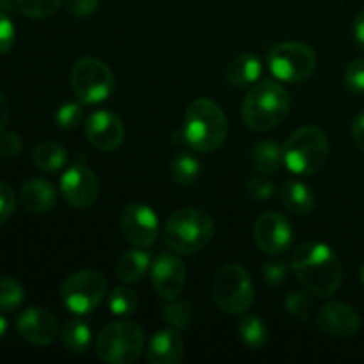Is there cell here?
<instances>
[{
	"label": "cell",
	"instance_id": "obj_30",
	"mask_svg": "<svg viewBox=\"0 0 364 364\" xmlns=\"http://www.w3.org/2000/svg\"><path fill=\"white\" fill-rule=\"evenodd\" d=\"M23 301V287L14 277H0V311H14Z\"/></svg>",
	"mask_w": 364,
	"mask_h": 364
},
{
	"label": "cell",
	"instance_id": "obj_43",
	"mask_svg": "<svg viewBox=\"0 0 364 364\" xmlns=\"http://www.w3.org/2000/svg\"><path fill=\"white\" fill-rule=\"evenodd\" d=\"M354 36L359 45L364 48V9L355 16L354 20Z\"/></svg>",
	"mask_w": 364,
	"mask_h": 364
},
{
	"label": "cell",
	"instance_id": "obj_29",
	"mask_svg": "<svg viewBox=\"0 0 364 364\" xmlns=\"http://www.w3.org/2000/svg\"><path fill=\"white\" fill-rule=\"evenodd\" d=\"M164 322L174 331H183L191 326L192 308L187 301H169V304L162 309Z\"/></svg>",
	"mask_w": 364,
	"mask_h": 364
},
{
	"label": "cell",
	"instance_id": "obj_10",
	"mask_svg": "<svg viewBox=\"0 0 364 364\" xmlns=\"http://www.w3.org/2000/svg\"><path fill=\"white\" fill-rule=\"evenodd\" d=\"M107 277L98 270H78L64 279L60 299L75 315H87L107 294Z\"/></svg>",
	"mask_w": 364,
	"mask_h": 364
},
{
	"label": "cell",
	"instance_id": "obj_37",
	"mask_svg": "<svg viewBox=\"0 0 364 364\" xmlns=\"http://www.w3.org/2000/svg\"><path fill=\"white\" fill-rule=\"evenodd\" d=\"M14 39H16V28H14L13 20L6 11H0V55L13 48Z\"/></svg>",
	"mask_w": 364,
	"mask_h": 364
},
{
	"label": "cell",
	"instance_id": "obj_2",
	"mask_svg": "<svg viewBox=\"0 0 364 364\" xmlns=\"http://www.w3.org/2000/svg\"><path fill=\"white\" fill-rule=\"evenodd\" d=\"M183 137L194 151L210 153L219 149L228 137L224 110L208 98L194 100L185 112Z\"/></svg>",
	"mask_w": 364,
	"mask_h": 364
},
{
	"label": "cell",
	"instance_id": "obj_20",
	"mask_svg": "<svg viewBox=\"0 0 364 364\" xmlns=\"http://www.w3.org/2000/svg\"><path fill=\"white\" fill-rule=\"evenodd\" d=\"M279 196L283 205L297 215H306L315 208V194L304 181L287 180L281 187Z\"/></svg>",
	"mask_w": 364,
	"mask_h": 364
},
{
	"label": "cell",
	"instance_id": "obj_35",
	"mask_svg": "<svg viewBox=\"0 0 364 364\" xmlns=\"http://www.w3.org/2000/svg\"><path fill=\"white\" fill-rule=\"evenodd\" d=\"M245 194L249 196L255 201H267V199L272 198L274 194V185L272 181L267 180L265 176L252 178L245 185Z\"/></svg>",
	"mask_w": 364,
	"mask_h": 364
},
{
	"label": "cell",
	"instance_id": "obj_12",
	"mask_svg": "<svg viewBox=\"0 0 364 364\" xmlns=\"http://www.w3.org/2000/svg\"><path fill=\"white\" fill-rule=\"evenodd\" d=\"M60 194L73 208H89L98 201L100 181L84 164H75L64 171L60 178Z\"/></svg>",
	"mask_w": 364,
	"mask_h": 364
},
{
	"label": "cell",
	"instance_id": "obj_40",
	"mask_svg": "<svg viewBox=\"0 0 364 364\" xmlns=\"http://www.w3.org/2000/svg\"><path fill=\"white\" fill-rule=\"evenodd\" d=\"M66 6L71 14L78 18H87L96 13L100 0H66Z\"/></svg>",
	"mask_w": 364,
	"mask_h": 364
},
{
	"label": "cell",
	"instance_id": "obj_25",
	"mask_svg": "<svg viewBox=\"0 0 364 364\" xmlns=\"http://www.w3.org/2000/svg\"><path fill=\"white\" fill-rule=\"evenodd\" d=\"M32 162L38 169L46 171V173H55L66 166L68 153L57 142L46 141L36 146V149L32 151Z\"/></svg>",
	"mask_w": 364,
	"mask_h": 364
},
{
	"label": "cell",
	"instance_id": "obj_8",
	"mask_svg": "<svg viewBox=\"0 0 364 364\" xmlns=\"http://www.w3.org/2000/svg\"><path fill=\"white\" fill-rule=\"evenodd\" d=\"M71 87L78 102L95 105L110 96L114 89V73L103 60L96 57H84L71 68Z\"/></svg>",
	"mask_w": 364,
	"mask_h": 364
},
{
	"label": "cell",
	"instance_id": "obj_33",
	"mask_svg": "<svg viewBox=\"0 0 364 364\" xmlns=\"http://www.w3.org/2000/svg\"><path fill=\"white\" fill-rule=\"evenodd\" d=\"M287 309L291 316L308 322L313 316V299L309 291H291L287 297Z\"/></svg>",
	"mask_w": 364,
	"mask_h": 364
},
{
	"label": "cell",
	"instance_id": "obj_39",
	"mask_svg": "<svg viewBox=\"0 0 364 364\" xmlns=\"http://www.w3.org/2000/svg\"><path fill=\"white\" fill-rule=\"evenodd\" d=\"M16 208V196L7 183L0 181V226L11 219Z\"/></svg>",
	"mask_w": 364,
	"mask_h": 364
},
{
	"label": "cell",
	"instance_id": "obj_32",
	"mask_svg": "<svg viewBox=\"0 0 364 364\" xmlns=\"http://www.w3.org/2000/svg\"><path fill=\"white\" fill-rule=\"evenodd\" d=\"M84 121V107L82 102H66L57 109L55 123L63 130H75Z\"/></svg>",
	"mask_w": 364,
	"mask_h": 364
},
{
	"label": "cell",
	"instance_id": "obj_15",
	"mask_svg": "<svg viewBox=\"0 0 364 364\" xmlns=\"http://www.w3.org/2000/svg\"><path fill=\"white\" fill-rule=\"evenodd\" d=\"M151 283L156 294L166 301H174L180 297V294L185 288V277H187V270H185L183 262L174 255H159L155 262L151 263Z\"/></svg>",
	"mask_w": 364,
	"mask_h": 364
},
{
	"label": "cell",
	"instance_id": "obj_19",
	"mask_svg": "<svg viewBox=\"0 0 364 364\" xmlns=\"http://www.w3.org/2000/svg\"><path fill=\"white\" fill-rule=\"evenodd\" d=\"M183 359V340L174 329L156 333L149 340L148 361L151 364H178Z\"/></svg>",
	"mask_w": 364,
	"mask_h": 364
},
{
	"label": "cell",
	"instance_id": "obj_34",
	"mask_svg": "<svg viewBox=\"0 0 364 364\" xmlns=\"http://www.w3.org/2000/svg\"><path fill=\"white\" fill-rule=\"evenodd\" d=\"M262 274L267 284H270V287H279V284H283L288 279L290 267L284 262H281V259H274V262H267L263 265Z\"/></svg>",
	"mask_w": 364,
	"mask_h": 364
},
{
	"label": "cell",
	"instance_id": "obj_7",
	"mask_svg": "<svg viewBox=\"0 0 364 364\" xmlns=\"http://www.w3.org/2000/svg\"><path fill=\"white\" fill-rule=\"evenodd\" d=\"M212 295L220 311L230 315H240L247 311L255 301V288L247 270L235 263L224 265L215 274Z\"/></svg>",
	"mask_w": 364,
	"mask_h": 364
},
{
	"label": "cell",
	"instance_id": "obj_17",
	"mask_svg": "<svg viewBox=\"0 0 364 364\" xmlns=\"http://www.w3.org/2000/svg\"><path fill=\"white\" fill-rule=\"evenodd\" d=\"M318 327L333 338H352L361 327V318L352 306L329 302L318 313Z\"/></svg>",
	"mask_w": 364,
	"mask_h": 364
},
{
	"label": "cell",
	"instance_id": "obj_27",
	"mask_svg": "<svg viewBox=\"0 0 364 364\" xmlns=\"http://www.w3.org/2000/svg\"><path fill=\"white\" fill-rule=\"evenodd\" d=\"M237 331L242 341L251 348L263 347L267 343V338H269V331H267L265 322L256 315H245L244 318H240Z\"/></svg>",
	"mask_w": 364,
	"mask_h": 364
},
{
	"label": "cell",
	"instance_id": "obj_6",
	"mask_svg": "<svg viewBox=\"0 0 364 364\" xmlns=\"http://www.w3.org/2000/svg\"><path fill=\"white\" fill-rule=\"evenodd\" d=\"M144 350V331L135 322L103 327L96 340V355L107 364H132Z\"/></svg>",
	"mask_w": 364,
	"mask_h": 364
},
{
	"label": "cell",
	"instance_id": "obj_31",
	"mask_svg": "<svg viewBox=\"0 0 364 364\" xmlns=\"http://www.w3.org/2000/svg\"><path fill=\"white\" fill-rule=\"evenodd\" d=\"M14 2L21 14L34 18V20H43V18H48L57 13L63 0H14Z\"/></svg>",
	"mask_w": 364,
	"mask_h": 364
},
{
	"label": "cell",
	"instance_id": "obj_14",
	"mask_svg": "<svg viewBox=\"0 0 364 364\" xmlns=\"http://www.w3.org/2000/svg\"><path fill=\"white\" fill-rule=\"evenodd\" d=\"M20 336L36 347H48L59 336V323L53 313L45 308H27L16 320Z\"/></svg>",
	"mask_w": 364,
	"mask_h": 364
},
{
	"label": "cell",
	"instance_id": "obj_36",
	"mask_svg": "<svg viewBox=\"0 0 364 364\" xmlns=\"http://www.w3.org/2000/svg\"><path fill=\"white\" fill-rule=\"evenodd\" d=\"M345 82L354 92H364V57L352 60L345 71Z\"/></svg>",
	"mask_w": 364,
	"mask_h": 364
},
{
	"label": "cell",
	"instance_id": "obj_44",
	"mask_svg": "<svg viewBox=\"0 0 364 364\" xmlns=\"http://www.w3.org/2000/svg\"><path fill=\"white\" fill-rule=\"evenodd\" d=\"M6 333H7V320L0 315V340L6 336Z\"/></svg>",
	"mask_w": 364,
	"mask_h": 364
},
{
	"label": "cell",
	"instance_id": "obj_16",
	"mask_svg": "<svg viewBox=\"0 0 364 364\" xmlns=\"http://www.w3.org/2000/svg\"><path fill=\"white\" fill-rule=\"evenodd\" d=\"M85 135L100 151H114L124 141V124L110 110H96L85 119Z\"/></svg>",
	"mask_w": 364,
	"mask_h": 364
},
{
	"label": "cell",
	"instance_id": "obj_45",
	"mask_svg": "<svg viewBox=\"0 0 364 364\" xmlns=\"http://www.w3.org/2000/svg\"><path fill=\"white\" fill-rule=\"evenodd\" d=\"M359 274H361V281H363V284H364V263H363V267H361V272H359Z\"/></svg>",
	"mask_w": 364,
	"mask_h": 364
},
{
	"label": "cell",
	"instance_id": "obj_38",
	"mask_svg": "<svg viewBox=\"0 0 364 364\" xmlns=\"http://www.w3.org/2000/svg\"><path fill=\"white\" fill-rule=\"evenodd\" d=\"M21 149H23V142L16 132L4 130L0 134V155L6 156V159H16Z\"/></svg>",
	"mask_w": 364,
	"mask_h": 364
},
{
	"label": "cell",
	"instance_id": "obj_28",
	"mask_svg": "<svg viewBox=\"0 0 364 364\" xmlns=\"http://www.w3.org/2000/svg\"><path fill=\"white\" fill-rule=\"evenodd\" d=\"M137 295L127 287L114 288L109 294V309L116 316H130L137 311Z\"/></svg>",
	"mask_w": 364,
	"mask_h": 364
},
{
	"label": "cell",
	"instance_id": "obj_26",
	"mask_svg": "<svg viewBox=\"0 0 364 364\" xmlns=\"http://www.w3.org/2000/svg\"><path fill=\"white\" fill-rule=\"evenodd\" d=\"M199 173H201V164L191 153L181 151L174 155L173 160H171L169 174L176 185H181V187L192 185L198 180Z\"/></svg>",
	"mask_w": 364,
	"mask_h": 364
},
{
	"label": "cell",
	"instance_id": "obj_11",
	"mask_svg": "<svg viewBox=\"0 0 364 364\" xmlns=\"http://www.w3.org/2000/svg\"><path fill=\"white\" fill-rule=\"evenodd\" d=\"M121 233L134 247H151L159 238V217L148 205L132 203L121 213Z\"/></svg>",
	"mask_w": 364,
	"mask_h": 364
},
{
	"label": "cell",
	"instance_id": "obj_9",
	"mask_svg": "<svg viewBox=\"0 0 364 364\" xmlns=\"http://www.w3.org/2000/svg\"><path fill=\"white\" fill-rule=\"evenodd\" d=\"M267 63L270 73L284 82H304L316 70L315 50L297 41L272 46L267 55Z\"/></svg>",
	"mask_w": 364,
	"mask_h": 364
},
{
	"label": "cell",
	"instance_id": "obj_23",
	"mask_svg": "<svg viewBox=\"0 0 364 364\" xmlns=\"http://www.w3.org/2000/svg\"><path fill=\"white\" fill-rule=\"evenodd\" d=\"M251 162L259 174H274L283 164V148L274 141H262L252 148Z\"/></svg>",
	"mask_w": 364,
	"mask_h": 364
},
{
	"label": "cell",
	"instance_id": "obj_21",
	"mask_svg": "<svg viewBox=\"0 0 364 364\" xmlns=\"http://www.w3.org/2000/svg\"><path fill=\"white\" fill-rule=\"evenodd\" d=\"M262 75V63L252 53H240L226 68V80L233 87H245L255 84Z\"/></svg>",
	"mask_w": 364,
	"mask_h": 364
},
{
	"label": "cell",
	"instance_id": "obj_18",
	"mask_svg": "<svg viewBox=\"0 0 364 364\" xmlns=\"http://www.w3.org/2000/svg\"><path fill=\"white\" fill-rule=\"evenodd\" d=\"M20 201L27 212L46 213L57 205V191L52 181L45 178H31L20 192Z\"/></svg>",
	"mask_w": 364,
	"mask_h": 364
},
{
	"label": "cell",
	"instance_id": "obj_22",
	"mask_svg": "<svg viewBox=\"0 0 364 364\" xmlns=\"http://www.w3.org/2000/svg\"><path fill=\"white\" fill-rule=\"evenodd\" d=\"M151 269V258L146 251H141V247L127 251L119 258L116 267L117 277L127 284H135L146 276V272Z\"/></svg>",
	"mask_w": 364,
	"mask_h": 364
},
{
	"label": "cell",
	"instance_id": "obj_5",
	"mask_svg": "<svg viewBox=\"0 0 364 364\" xmlns=\"http://www.w3.org/2000/svg\"><path fill=\"white\" fill-rule=\"evenodd\" d=\"M213 237V219L199 208H181L167 219L164 240L173 251L194 255L210 244Z\"/></svg>",
	"mask_w": 364,
	"mask_h": 364
},
{
	"label": "cell",
	"instance_id": "obj_42",
	"mask_svg": "<svg viewBox=\"0 0 364 364\" xmlns=\"http://www.w3.org/2000/svg\"><path fill=\"white\" fill-rule=\"evenodd\" d=\"M7 121H9V103H7L6 96L0 91V134L6 130Z\"/></svg>",
	"mask_w": 364,
	"mask_h": 364
},
{
	"label": "cell",
	"instance_id": "obj_3",
	"mask_svg": "<svg viewBox=\"0 0 364 364\" xmlns=\"http://www.w3.org/2000/svg\"><path fill=\"white\" fill-rule=\"evenodd\" d=\"M290 110V95L276 80H262L247 92L242 105L244 123L255 132H269L283 123Z\"/></svg>",
	"mask_w": 364,
	"mask_h": 364
},
{
	"label": "cell",
	"instance_id": "obj_41",
	"mask_svg": "<svg viewBox=\"0 0 364 364\" xmlns=\"http://www.w3.org/2000/svg\"><path fill=\"white\" fill-rule=\"evenodd\" d=\"M352 139H354L355 146L364 151V112L359 114L352 123Z\"/></svg>",
	"mask_w": 364,
	"mask_h": 364
},
{
	"label": "cell",
	"instance_id": "obj_24",
	"mask_svg": "<svg viewBox=\"0 0 364 364\" xmlns=\"http://www.w3.org/2000/svg\"><path fill=\"white\" fill-rule=\"evenodd\" d=\"M60 340H63L66 350H70L71 354H85L89 350V345H91L92 334L84 320L71 318L63 326Z\"/></svg>",
	"mask_w": 364,
	"mask_h": 364
},
{
	"label": "cell",
	"instance_id": "obj_4",
	"mask_svg": "<svg viewBox=\"0 0 364 364\" xmlns=\"http://www.w3.org/2000/svg\"><path fill=\"white\" fill-rule=\"evenodd\" d=\"M329 139L318 127L295 130L283 144V164L295 174L308 176L322 169L329 159Z\"/></svg>",
	"mask_w": 364,
	"mask_h": 364
},
{
	"label": "cell",
	"instance_id": "obj_13",
	"mask_svg": "<svg viewBox=\"0 0 364 364\" xmlns=\"http://www.w3.org/2000/svg\"><path fill=\"white\" fill-rule=\"evenodd\" d=\"M255 240L263 252L281 255L294 240V230L287 217L277 212H265L255 223Z\"/></svg>",
	"mask_w": 364,
	"mask_h": 364
},
{
	"label": "cell",
	"instance_id": "obj_1",
	"mask_svg": "<svg viewBox=\"0 0 364 364\" xmlns=\"http://www.w3.org/2000/svg\"><path fill=\"white\" fill-rule=\"evenodd\" d=\"M291 269L306 290L316 297H331L341 287L340 258L329 245L320 242L299 244L291 252Z\"/></svg>",
	"mask_w": 364,
	"mask_h": 364
}]
</instances>
